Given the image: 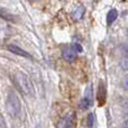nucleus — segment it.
<instances>
[{"instance_id": "1", "label": "nucleus", "mask_w": 128, "mask_h": 128, "mask_svg": "<svg viewBox=\"0 0 128 128\" xmlns=\"http://www.w3.org/2000/svg\"><path fill=\"white\" fill-rule=\"evenodd\" d=\"M15 82L17 84L18 89L22 91L24 94L26 96H33L35 93V90H34V86L32 81L29 80V78L24 73H18L15 76Z\"/></svg>"}, {"instance_id": "2", "label": "nucleus", "mask_w": 128, "mask_h": 128, "mask_svg": "<svg viewBox=\"0 0 128 128\" xmlns=\"http://www.w3.org/2000/svg\"><path fill=\"white\" fill-rule=\"evenodd\" d=\"M6 108L11 117H16V116L19 115L22 104H20V100L18 98V96L14 91H10L8 93V97H7L6 100Z\"/></svg>"}, {"instance_id": "3", "label": "nucleus", "mask_w": 128, "mask_h": 128, "mask_svg": "<svg viewBox=\"0 0 128 128\" xmlns=\"http://www.w3.org/2000/svg\"><path fill=\"white\" fill-rule=\"evenodd\" d=\"M97 99H98V102H99V106H104V102H106V88H104V84L102 81L99 82Z\"/></svg>"}, {"instance_id": "4", "label": "nucleus", "mask_w": 128, "mask_h": 128, "mask_svg": "<svg viewBox=\"0 0 128 128\" xmlns=\"http://www.w3.org/2000/svg\"><path fill=\"white\" fill-rule=\"evenodd\" d=\"M62 58L68 62H73L76 58V51H75L73 47H70V48H64L62 52Z\"/></svg>"}, {"instance_id": "5", "label": "nucleus", "mask_w": 128, "mask_h": 128, "mask_svg": "<svg viewBox=\"0 0 128 128\" xmlns=\"http://www.w3.org/2000/svg\"><path fill=\"white\" fill-rule=\"evenodd\" d=\"M8 50L10 52H12L14 54H16V55H19V56H22V58H32V55L29 53H27L26 51H24L22 48H20V47L16 46V45H8Z\"/></svg>"}, {"instance_id": "6", "label": "nucleus", "mask_w": 128, "mask_h": 128, "mask_svg": "<svg viewBox=\"0 0 128 128\" xmlns=\"http://www.w3.org/2000/svg\"><path fill=\"white\" fill-rule=\"evenodd\" d=\"M73 119H74V114L68 115L66 117H64L61 122L58 125V127H63V128H68V127H72L73 126Z\"/></svg>"}, {"instance_id": "7", "label": "nucleus", "mask_w": 128, "mask_h": 128, "mask_svg": "<svg viewBox=\"0 0 128 128\" xmlns=\"http://www.w3.org/2000/svg\"><path fill=\"white\" fill-rule=\"evenodd\" d=\"M0 17L6 19L7 22H15V20H16L15 16H12L10 12H8L6 9L1 8V7H0Z\"/></svg>"}, {"instance_id": "8", "label": "nucleus", "mask_w": 128, "mask_h": 128, "mask_svg": "<svg viewBox=\"0 0 128 128\" xmlns=\"http://www.w3.org/2000/svg\"><path fill=\"white\" fill-rule=\"evenodd\" d=\"M117 17H118V11L116 10V9H112V10H110L108 12V15H107V24L111 25L116 19H117Z\"/></svg>"}, {"instance_id": "9", "label": "nucleus", "mask_w": 128, "mask_h": 128, "mask_svg": "<svg viewBox=\"0 0 128 128\" xmlns=\"http://www.w3.org/2000/svg\"><path fill=\"white\" fill-rule=\"evenodd\" d=\"M83 14H84L83 7H78V8L73 11V17H74V19H80V18L83 16Z\"/></svg>"}, {"instance_id": "10", "label": "nucleus", "mask_w": 128, "mask_h": 128, "mask_svg": "<svg viewBox=\"0 0 128 128\" xmlns=\"http://www.w3.org/2000/svg\"><path fill=\"white\" fill-rule=\"evenodd\" d=\"M84 98H86V100H89V101L92 104V101H93V97H92V86H89L88 88L86 89V96H84Z\"/></svg>"}, {"instance_id": "11", "label": "nucleus", "mask_w": 128, "mask_h": 128, "mask_svg": "<svg viewBox=\"0 0 128 128\" xmlns=\"http://www.w3.org/2000/svg\"><path fill=\"white\" fill-rule=\"evenodd\" d=\"M91 104H91V102L89 101V100H86V98H83V99H82L81 101H80L79 107H80V108H81V109H88L89 107L91 106Z\"/></svg>"}, {"instance_id": "12", "label": "nucleus", "mask_w": 128, "mask_h": 128, "mask_svg": "<svg viewBox=\"0 0 128 128\" xmlns=\"http://www.w3.org/2000/svg\"><path fill=\"white\" fill-rule=\"evenodd\" d=\"M93 122H94V116H93V114H89V116H88V126L92 127Z\"/></svg>"}, {"instance_id": "13", "label": "nucleus", "mask_w": 128, "mask_h": 128, "mask_svg": "<svg viewBox=\"0 0 128 128\" xmlns=\"http://www.w3.org/2000/svg\"><path fill=\"white\" fill-rule=\"evenodd\" d=\"M122 88L126 89V90H128V75H126V76L122 79Z\"/></svg>"}, {"instance_id": "14", "label": "nucleus", "mask_w": 128, "mask_h": 128, "mask_svg": "<svg viewBox=\"0 0 128 128\" xmlns=\"http://www.w3.org/2000/svg\"><path fill=\"white\" fill-rule=\"evenodd\" d=\"M72 47H73V48H74L76 52H79V53H80V52L83 51V50H82V46H81L80 44H73V45H72Z\"/></svg>"}, {"instance_id": "15", "label": "nucleus", "mask_w": 128, "mask_h": 128, "mask_svg": "<svg viewBox=\"0 0 128 128\" xmlns=\"http://www.w3.org/2000/svg\"><path fill=\"white\" fill-rule=\"evenodd\" d=\"M0 127H1V128L6 127V122H4V117H2L1 115H0Z\"/></svg>"}, {"instance_id": "16", "label": "nucleus", "mask_w": 128, "mask_h": 128, "mask_svg": "<svg viewBox=\"0 0 128 128\" xmlns=\"http://www.w3.org/2000/svg\"><path fill=\"white\" fill-rule=\"evenodd\" d=\"M124 127H128V120H126V122H124V125H122Z\"/></svg>"}]
</instances>
